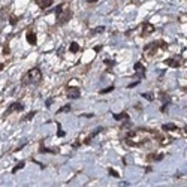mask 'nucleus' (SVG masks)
Masks as SVG:
<instances>
[{"mask_svg":"<svg viewBox=\"0 0 187 187\" xmlns=\"http://www.w3.org/2000/svg\"><path fill=\"white\" fill-rule=\"evenodd\" d=\"M41 80H42V72H41V69H39V67H33V69H30L27 73L24 75L23 82L24 84H36V82H39Z\"/></svg>","mask_w":187,"mask_h":187,"instance_id":"nucleus-1","label":"nucleus"},{"mask_svg":"<svg viewBox=\"0 0 187 187\" xmlns=\"http://www.w3.org/2000/svg\"><path fill=\"white\" fill-rule=\"evenodd\" d=\"M148 139L147 136L144 135H139L138 132H133V133H129L126 138V142L129 145H141L142 142H145V141Z\"/></svg>","mask_w":187,"mask_h":187,"instance_id":"nucleus-2","label":"nucleus"},{"mask_svg":"<svg viewBox=\"0 0 187 187\" xmlns=\"http://www.w3.org/2000/svg\"><path fill=\"white\" fill-rule=\"evenodd\" d=\"M61 6L60 8H58V9H57V14H58V23L60 24H65V23H67V21H69L70 19V17H72V12H70L69 9H66L65 12H63V14H61Z\"/></svg>","mask_w":187,"mask_h":187,"instance_id":"nucleus-3","label":"nucleus"},{"mask_svg":"<svg viewBox=\"0 0 187 187\" xmlns=\"http://www.w3.org/2000/svg\"><path fill=\"white\" fill-rule=\"evenodd\" d=\"M21 109H23V105H21L19 102H15V103H12V105L8 108V111H6L5 114H6V115H9V114H12L14 111H21Z\"/></svg>","mask_w":187,"mask_h":187,"instance_id":"nucleus-4","label":"nucleus"},{"mask_svg":"<svg viewBox=\"0 0 187 187\" xmlns=\"http://www.w3.org/2000/svg\"><path fill=\"white\" fill-rule=\"evenodd\" d=\"M80 96H81L80 88L73 87V88H69V90H67V97H70V99H78Z\"/></svg>","mask_w":187,"mask_h":187,"instance_id":"nucleus-5","label":"nucleus"},{"mask_svg":"<svg viewBox=\"0 0 187 187\" xmlns=\"http://www.w3.org/2000/svg\"><path fill=\"white\" fill-rule=\"evenodd\" d=\"M153 32H154V26H153V24L145 23L144 26H142V35H144V36H147V35H150V33H153Z\"/></svg>","mask_w":187,"mask_h":187,"instance_id":"nucleus-6","label":"nucleus"},{"mask_svg":"<svg viewBox=\"0 0 187 187\" xmlns=\"http://www.w3.org/2000/svg\"><path fill=\"white\" fill-rule=\"evenodd\" d=\"M36 2H37V5H39L41 9H47V8H50V6L52 5L54 0H36Z\"/></svg>","mask_w":187,"mask_h":187,"instance_id":"nucleus-7","label":"nucleus"},{"mask_svg":"<svg viewBox=\"0 0 187 187\" xmlns=\"http://www.w3.org/2000/svg\"><path fill=\"white\" fill-rule=\"evenodd\" d=\"M163 157H165L163 154H154V153H153V154L147 156V160H148V162H160Z\"/></svg>","mask_w":187,"mask_h":187,"instance_id":"nucleus-8","label":"nucleus"},{"mask_svg":"<svg viewBox=\"0 0 187 187\" xmlns=\"http://www.w3.org/2000/svg\"><path fill=\"white\" fill-rule=\"evenodd\" d=\"M27 41L30 45H36V33H33V32H28L27 33Z\"/></svg>","mask_w":187,"mask_h":187,"instance_id":"nucleus-9","label":"nucleus"},{"mask_svg":"<svg viewBox=\"0 0 187 187\" xmlns=\"http://www.w3.org/2000/svg\"><path fill=\"white\" fill-rule=\"evenodd\" d=\"M114 118L115 120H129V114L127 112H121V114H114Z\"/></svg>","mask_w":187,"mask_h":187,"instance_id":"nucleus-10","label":"nucleus"},{"mask_svg":"<svg viewBox=\"0 0 187 187\" xmlns=\"http://www.w3.org/2000/svg\"><path fill=\"white\" fill-rule=\"evenodd\" d=\"M163 130H166V132H175V130H178V127L175 126V124H163Z\"/></svg>","mask_w":187,"mask_h":187,"instance_id":"nucleus-11","label":"nucleus"},{"mask_svg":"<svg viewBox=\"0 0 187 187\" xmlns=\"http://www.w3.org/2000/svg\"><path fill=\"white\" fill-rule=\"evenodd\" d=\"M166 65H169L171 67H178V66H180V61L174 60V58H168V60H166Z\"/></svg>","mask_w":187,"mask_h":187,"instance_id":"nucleus-12","label":"nucleus"},{"mask_svg":"<svg viewBox=\"0 0 187 187\" xmlns=\"http://www.w3.org/2000/svg\"><path fill=\"white\" fill-rule=\"evenodd\" d=\"M24 165H26L24 162H19V163H17L14 168H12V172H18L19 169H23V168H24Z\"/></svg>","mask_w":187,"mask_h":187,"instance_id":"nucleus-13","label":"nucleus"},{"mask_svg":"<svg viewBox=\"0 0 187 187\" xmlns=\"http://www.w3.org/2000/svg\"><path fill=\"white\" fill-rule=\"evenodd\" d=\"M72 108H70V105H65V106H61L58 111H57V114H63V112H69Z\"/></svg>","mask_w":187,"mask_h":187,"instance_id":"nucleus-14","label":"nucleus"},{"mask_svg":"<svg viewBox=\"0 0 187 187\" xmlns=\"http://www.w3.org/2000/svg\"><path fill=\"white\" fill-rule=\"evenodd\" d=\"M70 51H72V52H78V51H80V45H78L76 42H72V43H70Z\"/></svg>","mask_w":187,"mask_h":187,"instance_id":"nucleus-15","label":"nucleus"},{"mask_svg":"<svg viewBox=\"0 0 187 187\" xmlns=\"http://www.w3.org/2000/svg\"><path fill=\"white\" fill-rule=\"evenodd\" d=\"M159 141L162 144H169V142H172V138H162V136H159Z\"/></svg>","mask_w":187,"mask_h":187,"instance_id":"nucleus-16","label":"nucleus"},{"mask_svg":"<svg viewBox=\"0 0 187 187\" xmlns=\"http://www.w3.org/2000/svg\"><path fill=\"white\" fill-rule=\"evenodd\" d=\"M35 115H36V111H32V112H28L27 115L24 117V120H32V118L35 117Z\"/></svg>","mask_w":187,"mask_h":187,"instance_id":"nucleus-17","label":"nucleus"},{"mask_svg":"<svg viewBox=\"0 0 187 187\" xmlns=\"http://www.w3.org/2000/svg\"><path fill=\"white\" fill-rule=\"evenodd\" d=\"M142 97H145L147 100H153V99H154L151 93H142Z\"/></svg>","mask_w":187,"mask_h":187,"instance_id":"nucleus-18","label":"nucleus"},{"mask_svg":"<svg viewBox=\"0 0 187 187\" xmlns=\"http://www.w3.org/2000/svg\"><path fill=\"white\" fill-rule=\"evenodd\" d=\"M112 90H114V87H112V85H109L108 88H103V90H100V93H102V94H105V93H109V91H112Z\"/></svg>","mask_w":187,"mask_h":187,"instance_id":"nucleus-19","label":"nucleus"},{"mask_svg":"<svg viewBox=\"0 0 187 187\" xmlns=\"http://www.w3.org/2000/svg\"><path fill=\"white\" fill-rule=\"evenodd\" d=\"M109 174H111L112 177H115V178H118V177H120V175H118V174L115 172V171H114V169H112V168H109Z\"/></svg>","mask_w":187,"mask_h":187,"instance_id":"nucleus-20","label":"nucleus"},{"mask_svg":"<svg viewBox=\"0 0 187 187\" xmlns=\"http://www.w3.org/2000/svg\"><path fill=\"white\" fill-rule=\"evenodd\" d=\"M103 30H105V27H97V28H94L93 33H102Z\"/></svg>","mask_w":187,"mask_h":187,"instance_id":"nucleus-21","label":"nucleus"},{"mask_svg":"<svg viewBox=\"0 0 187 187\" xmlns=\"http://www.w3.org/2000/svg\"><path fill=\"white\" fill-rule=\"evenodd\" d=\"M11 24H17V21H18V18H12V17H11Z\"/></svg>","mask_w":187,"mask_h":187,"instance_id":"nucleus-22","label":"nucleus"},{"mask_svg":"<svg viewBox=\"0 0 187 187\" xmlns=\"http://www.w3.org/2000/svg\"><path fill=\"white\" fill-rule=\"evenodd\" d=\"M93 50H94V51H96V52H99V51H100V50H102V47H100V45H97V47H94Z\"/></svg>","mask_w":187,"mask_h":187,"instance_id":"nucleus-23","label":"nucleus"},{"mask_svg":"<svg viewBox=\"0 0 187 187\" xmlns=\"http://www.w3.org/2000/svg\"><path fill=\"white\" fill-rule=\"evenodd\" d=\"M57 135H58V136H60V138H61V136H65V132H63V130H60V129H58V133H57Z\"/></svg>","mask_w":187,"mask_h":187,"instance_id":"nucleus-24","label":"nucleus"},{"mask_svg":"<svg viewBox=\"0 0 187 187\" xmlns=\"http://www.w3.org/2000/svg\"><path fill=\"white\" fill-rule=\"evenodd\" d=\"M85 2H87V3H96L97 0H85Z\"/></svg>","mask_w":187,"mask_h":187,"instance_id":"nucleus-25","label":"nucleus"},{"mask_svg":"<svg viewBox=\"0 0 187 187\" xmlns=\"http://www.w3.org/2000/svg\"><path fill=\"white\" fill-rule=\"evenodd\" d=\"M184 130H186V133H187V127H186V129H184Z\"/></svg>","mask_w":187,"mask_h":187,"instance_id":"nucleus-26","label":"nucleus"},{"mask_svg":"<svg viewBox=\"0 0 187 187\" xmlns=\"http://www.w3.org/2000/svg\"><path fill=\"white\" fill-rule=\"evenodd\" d=\"M0 70H2V65H0Z\"/></svg>","mask_w":187,"mask_h":187,"instance_id":"nucleus-27","label":"nucleus"}]
</instances>
